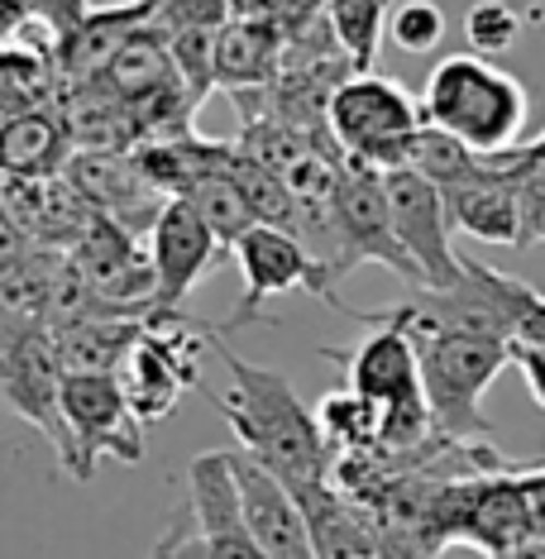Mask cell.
I'll use <instances>...</instances> for the list:
<instances>
[{
    "mask_svg": "<svg viewBox=\"0 0 545 559\" xmlns=\"http://www.w3.org/2000/svg\"><path fill=\"white\" fill-rule=\"evenodd\" d=\"M211 345H221L225 368H230V392L211 397L221 406V416L230 421L239 450L249 460H259L263 468H273L287 488H311V483H331L335 474V454L321 436L316 406L297 397V388L287 383L277 368L249 364L225 345V335H215L211 325Z\"/></svg>",
    "mask_w": 545,
    "mask_h": 559,
    "instance_id": "obj_1",
    "label": "cell"
},
{
    "mask_svg": "<svg viewBox=\"0 0 545 559\" xmlns=\"http://www.w3.org/2000/svg\"><path fill=\"white\" fill-rule=\"evenodd\" d=\"M426 124L446 130L484 158L517 154V139L526 130L531 100L526 86L498 62L478 53H446L426 78Z\"/></svg>",
    "mask_w": 545,
    "mask_h": 559,
    "instance_id": "obj_2",
    "label": "cell"
},
{
    "mask_svg": "<svg viewBox=\"0 0 545 559\" xmlns=\"http://www.w3.org/2000/svg\"><path fill=\"white\" fill-rule=\"evenodd\" d=\"M416 359H422L426 406L436 430L454 444H493V426L484 416V392L512 364V345L474 335H440V330H412Z\"/></svg>",
    "mask_w": 545,
    "mask_h": 559,
    "instance_id": "obj_3",
    "label": "cell"
},
{
    "mask_svg": "<svg viewBox=\"0 0 545 559\" xmlns=\"http://www.w3.org/2000/svg\"><path fill=\"white\" fill-rule=\"evenodd\" d=\"M426 130V106L383 72H349L331 96V134L340 154L378 173L407 168Z\"/></svg>",
    "mask_w": 545,
    "mask_h": 559,
    "instance_id": "obj_4",
    "label": "cell"
},
{
    "mask_svg": "<svg viewBox=\"0 0 545 559\" xmlns=\"http://www.w3.org/2000/svg\"><path fill=\"white\" fill-rule=\"evenodd\" d=\"M144 421L134 416L116 373H72L62 388V444L58 464L68 478L92 483L100 460H144Z\"/></svg>",
    "mask_w": 545,
    "mask_h": 559,
    "instance_id": "obj_5",
    "label": "cell"
},
{
    "mask_svg": "<svg viewBox=\"0 0 545 559\" xmlns=\"http://www.w3.org/2000/svg\"><path fill=\"white\" fill-rule=\"evenodd\" d=\"M173 559H269L249 531L230 450H206L187 464V512L168 521Z\"/></svg>",
    "mask_w": 545,
    "mask_h": 559,
    "instance_id": "obj_6",
    "label": "cell"
},
{
    "mask_svg": "<svg viewBox=\"0 0 545 559\" xmlns=\"http://www.w3.org/2000/svg\"><path fill=\"white\" fill-rule=\"evenodd\" d=\"M211 340V325L201 321H163V325H149L144 340L130 349V359L120 368V383H125V397H130L134 416L144 426L173 416V406L182 402L187 388H201V345Z\"/></svg>",
    "mask_w": 545,
    "mask_h": 559,
    "instance_id": "obj_7",
    "label": "cell"
},
{
    "mask_svg": "<svg viewBox=\"0 0 545 559\" xmlns=\"http://www.w3.org/2000/svg\"><path fill=\"white\" fill-rule=\"evenodd\" d=\"M235 263H239V277H245V297H239L230 321L215 325V335L259 321L273 297H293V292H311V297H321L331 307V283H325L321 263L311 259V249L297 235L259 225V230H249L235 245Z\"/></svg>",
    "mask_w": 545,
    "mask_h": 559,
    "instance_id": "obj_8",
    "label": "cell"
},
{
    "mask_svg": "<svg viewBox=\"0 0 545 559\" xmlns=\"http://www.w3.org/2000/svg\"><path fill=\"white\" fill-rule=\"evenodd\" d=\"M383 187H388L392 230H398L407 259L416 263V273H422V287L464 283V259L454 253V221H450L446 192L412 168L383 173Z\"/></svg>",
    "mask_w": 545,
    "mask_h": 559,
    "instance_id": "obj_9",
    "label": "cell"
},
{
    "mask_svg": "<svg viewBox=\"0 0 545 559\" xmlns=\"http://www.w3.org/2000/svg\"><path fill=\"white\" fill-rule=\"evenodd\" d=\"M62 388H68V368L58 359L54 330L0 325V392H5V406L20 421L44 430L54 450L62 444Z\"/></svg>",
    "mask_w": 545,
    "mask_h": 559,
    "instance_id": "obj_10",
    "label": "cell"
},
{
    "mask_svg": "<svg viewBox=\"0 0 545 559\" xmlns=\"http://www.w3.org/2000/svg\"><path fill=\"white\" fill-rule=\"evenodd\" d=\"M144 245H149V263H154V321L149 325L182 321L192 287L221 263L225 245L211 235V225L197 215L192 201H182V197H173L163 206L154 235Z\"/></svg>",
    "mask_w": 545,
    "mask_h": 559,
    "instance_id": "obj_11",
    "label": "cell"
},
{
    "mask_svg": "<svg viewBox=\"0 0 545 559\" xmlns=\"http://www.w3.org/2000/svg\"><path fill=\"white\" fill-rule=\"evenodd\" d=\"M335 225H340V245H345V269L354 273L359 263H383L388 273L407 277L412 287H422V273L407 259L398 230H392V211H388V187L383 173L369 163L345 158L340 173V192H335Z\"/></svg>",
    "mask_w": 545,
    "mask_h": 559,
    "instance_id": "obj_12",
    "label": "cell"
},
{
    "mask_svg": "<svg viewBox=\"0 0 545 559\" xmlns=\"http://www.w3.org/2000/svg\"><path fill=\"white\" fill-rule=\"evenodd\" d=\"M68 259L86 287H96L100 297L120 301V307L149 311L154 321V263H149V245H139V235L96 215V225L72 245Z\"/></svg>",
    "mask_w": 545,
    "mask_h": 559,
    "instance_id": "obj_13",
    "label": "cell"
},
{
    "mask_svg": "<svg viewBox=\"0 0 545 559\" xmlns=\"http://www.w3.org/2000/svg\"><path fill=\"white\" fill-rule=\"evenodd\" d=\"M68 177L78 182V192L92 201L96 215L125 225V230L139 239L154 235L158 215L168 206V197L154 187V177L144 173L139 154H78Z\"/></svg>",
    "mask_w": 545,
    "mask_h": 559,
    "instance_id": "obj_14",
    "label": "cell"
},
{
    "mask_svg": "<svg viewBox=\"0 0 545 559\" xmlns=\"http://www.w3.org/2000/svg\"><path fill=\"white\" fill-rule=\"evenodd\" d=\"M230 464H235V483H239V502H245L249 531L259 536L269 559H316L311 526H307V512H301L297 492L287 488L273 468L249 460L245 450H230Z\"/></svg>",
    "mask_w": 545,
    "mask_h": 559,
    "instance_id": "obj_15",
    "label": "cell"
},
{
    "mask_svg": "<svg viewBox=\"0 0 545 559\" xmlns=\"http://www.w3.org/2000/svg\"><path fill=\"white\" fill-rule=\"evenodd\" d=\"M517 154H522V148H517ZM517 154L498 158L484 177H474V182L446 192L454 230L484 239V245H531L522 177H517Z\"/></svg>",
    "mask_w": 545,
    "mask_h": 559,
    "instance_id": "obj_16",
    "label": "cell"
},
{
    "mask_svg": "<svg viewBox=\"0 0 545 559\" xmlns=\"http://www.w3.org/2000/svg\"><path fill=\"white\" fill-rule=\"evenodd\" d=\"M158 10H163V0H116V5H92V15L82 20V29L58 44L62 82L68 86L96 82L100 72L116 62L120 48L158 20Z\"/></svg>",
    "mask_w": 545,
    "mask_h": 559,
    "instance_id": "obj_17",
    "label": "cell"
},
{
    "mask_svg": "<svg viewBox=\"0 0 545 559\" xmlns=\"http://www.w3.org/2000/svg\"><path fill=\"white\" fill-rule=\"evenodd\" d=\"M287 39L283 29L263 15V10H239V15L221 29V48H215V86L230 96L269 92L283 72Z\"/></svg>",
    "mask_w": 545,
    "mask_h": 559,
    "instance_id": "obj_18",
    "label": "cell"
},
{
    "mask_svg": "<svg viewBox=\"0 0 545 559\" xmlns=\"http://www.w3.org/2000/svg\"><path fill=\"white\" fill-rule=\"evenodd\" d=\"M293 492H297L301 512H307L316 559H388L369 512L345 488H335V478L311 483V488H293Z\"/></svg>",
    "mask_w": 545,
    "mask_h": 559,
    "instance_id": "obj_19",
    "label": "cell"
},
{
    "mask_svg": "<svg viewBox=\"0 0 545 559\" xmlns=\"http://www.w3.org/2000/svg\"><path fill=\"white\" fill-rule=\"evenodd\" d=\"M78 158L58 106L10 116L0 124V173L5 177H62Z\"/></svg>",
    "mask_w": 545,
    "mask_h": 559,
    "instance_id": "obj_20",
    "label": "cell"
},
{
    "mask_svg": "<svg viewBox=\"0 0 545 559\" xmlns=\"http://www.w3.org/2000/svg\"><path fill=\"white\" fill-rule=\"evenodd\" d=\"M177 82H182V72H177L173 44H168V34H163L158 24H149L144 34H134V39L116 53V62L96 78V86H106V92L120 96L125 106H134V100L154 96V92H163V86H177Z\"/></svg>",
    "mask_w": 545,
    "mask_h": 559,
    "instance_id": "obj_21",
    "label": "cell"
},
{
    "mask_svg": "<svg viewBox=\"0 0 545 559\" xmlns=\"http://www.w3.org/2000/svg\"><path fill=\"white\" fill-rule=\"evenodd\" d=\"M62 86L68 82H62L58 53L34 44H5V53H0V110H5V120L58 106Z\"/></svg>",
    "mask_w": 545,
    "mask_h": 559,
    "instance_id": "obj_22",
    "label": "cell"
},
{
    "mask_svg": "<svg viewBox=\"0 0 545 559\" xmlns=\"http://www.w3.org/2000/svg\"><path fill=\"white\" fill-rule=\"evenodd\" d=\"M149 321H92V325H68L54 330L58 359L72 373H120L130 349L144 340Z\"/></svg>",
    "mask_w": 545,
    "mask_h": 559,
    "instance_id": "obj_23",
    "label": "cell"
},
{
    "mask_svg": "<svg viewBox=\"0 0 545 559\" xmlns=\"http://www.w3.org/2000/svg\"><path fill=\"white\" fill-rule=\"evenodd\" d=\"M316 421L331 444L335 460H354V454H374L383 444V412L349 388H335L316 402Z\"/></svg>",
    "mask_w": 545,
    "mask_h": 559,
    "instance_id": "obj_24",
    "label": "cell"
},
{
    "mask_svg": "<svg viewBox=\"0 0 545 559\" xmlns=\"http://www.w3.org/2000/svg\"><path fill=\"white\" fill-rule=\"evenodd\" d=\"M388 5L392 0H325V29L345 53L349 72H374L383 24H392Z\"/></svg>",
    "mask_w": 545,
    "mask_h": 559,
    "instance_id": "obj_25",
    "label": "cell"
},
{
    "mask_svg": "<svg viewBox=\"0 0 545 559\" xmlns=\"http://www.w3.org/2000/svg\"><path fill=\"white\" fill-rule=\"evenodd\" d=\"M493 163H498V158L474 154V148L460 144V139H450L446 130L426 124L422 139H416V148H412V163H407V168L422 173L426 182H436L440 192H454V187H464V182H474V177H484Z\"/></svg>",
    "mask_w": 545,
    "mask_h": 559,
    "instance_id": "obj_26",
    "label": "cell"
},
{
    "mask_svg": "<svg viewBox=\"0 0 545 559\" xmlns=\"http://www.w3.org/2000/svg\"><path fill=\"white\" fill-rule=\"evenodd\" d=\"M182 201H192L197 215L211 225V235L221 239L225 249H235L239 239H245L249 230H259V215H253L249 206V197L239 192V182L230 173H221V177H206L201 187H192Z\"/></svg>",
    "mask_w": 545,
    "mask_h": 559,
    "instance_id": "obj_27",
    "label": "cell"
},
{
    "mask_svg": "<svg viewBox=\"0 0 545 559\" xmlns=\"http://www.w3.org/2000/svg\"><path fill=\"white\" fill-rule=\"evenodd\" d=\"M522 10L512 0H474L464 15V34H469V53L478 58H493V53H507L517 39H522Z\"/></svg>",
    "mask_w": 545,
    "mask_h": 559,
    "instance_id": "obj_28",
    "label": "cell"
},
{
    "mask_svg": "<svg viewBox=\"0 0 545 559\" xmlns=\"http://www.w3.org/2000/svg\"><path fill=\"white\" fill-rule=\"evenodd\" d=\"M0 10H5V39H15L24 24L39 20L44 29L62 44L82 29L86 15H92V0H0Z\"/></svg>",
    "mask_w": 545,
    "mask_h": 559,
    "instance_id": "obj_29",
    "label": "cell"
},
{
    "mask_svg": "<svg viewBox=\"0 0 545 559\" xmlns=\"http://www.w3.org/2000/svg\"><path fill=\"white\" fill-rule=\"evenodd\" d=\"M388 34L402 53H436L440 39H446V10L436 0H402L392 10Z\"/></svg>",
    "mask_w": 545,
    "mask_h": 559,
    "instance_id": "obj_30",
    "label": "cell"
},
{
    "mask_svg": "<svg viewBox=\"0 0 545 559\" xmlns=\"http://www.w3.org/2000/svg\"><path fill=\"white\" fill-rule=\"evenodd\" d=\"M512 368H522L526 392L545 412V345H512Z\"/></svg>",
    "mask_w": 545,
    "mask_h": 559,
    "instance_id": "obj_31",
    "label": "cell"
},
{
    "mask_svg": "<svg viewBox=\"0 0 545 559\" xmlns=\"http://www.w3.org/2000/svg\"><path fill=\"white\" fill-rule=\"evenodd\" d=\"M149 559H173V536L163 531V536L154 540V550H149Z\"/></svg>",
    "mask_w": 545,
    "mask_h": 559,
    "instance_id": "obj_32",
    "label": "cell"
},
{
    "mask_svg": "<svg viewBox=\"0 0 545 559\" xmlns=\"http://www.w3.org/2000/svg\"><path fill=\"white\" fill-rule=\"evenodd\" d=\"M536 239H541V245H545V225H541V230H536Z\"/></svg>",
    "mask_w": 545,
    "mask_h": 559,
    "instance_id": "obj_33",
    "label": "cell"
}]
</instances>
